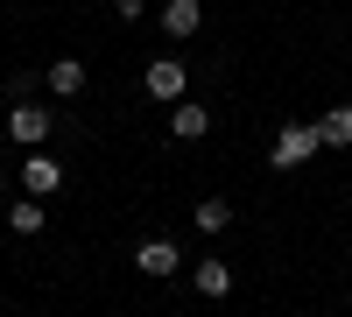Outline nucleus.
<instances>
[{
    "label": "nucleus",
    "instance_id": "nucleus-1",
    "mask_svg": "<svg viewBox=\"0 0 352 317\" xmlns=\"http://www.w3.org/2000/svg\"><path fill=\"white\" fill-rule=\"evenodd\" d=\"M317 149H324V141H317V120H289L282 134H275V149H268V162L275 169H303Z\"/></svg>",
    "mask_w": 352,
    "mask_h": 317
},
{
    "label": "nucleus",
    "instance_id": "nucleus-2",
    "mask_svg": "<svg viewBox=\"0 0 352 317\" xmlns=\"http://www.w3.org/2000/svg\"><path fill=\"white\" fill-rule=\"evenodd\" d=\"M50 106H8V134L21 141V149H36V141H50Z\"/></svg>",
    "mask_w": 352,
    "mask_h": 317
},
{
    "label": "nucleus",
    "instance_id": "nucleus-3",
    "mask_svg": "<svg viewBox=\"0 0 352 317\" xmlns=\"http://www.w3.org/2000/svg\"><path fill=\"white\" fill-rule=\"evenodd\" d=\"M141 85H148V99H184V56H155Z\"/></svg>",
    "mask_w": 352,
    "mask_h": 317
},
{
    "label": "nucleus",
    "instance_id": "nucleus-4",
    "mask_svg": "<svg viewBox=\"0 0 352 317\" xmlns=\"http://www.w3.org/2000/svg\"><path fill=\"white\" fill-rule=\"evenodd\" d=\"M56 184H64V162H50V155L28 149V162H21V190H28V197H50Z\"/></svg>",
    "mask_w": 352,
    "mask_h": 317
},
{
    "label": "nucleus",
    "instance_id": "nucleus-5",
    "mask_svg": "<svg viewBox=\"0 0 352 317\" xmlns=\"http://www.w3.org/2000/svg\"><path fill=\"white\" fill-rule=\"evenodd\" d=\"M134 268H141V275H176V268H184V254H176V240H141V247H134Z\"/></svg>",
    "mask_w": 352,
    "mask_h": 317
},
{
    "label": "nucleus",
    "instance_id": "nucleus-6",
    "mask_svg": "<svg viewBox=\"0 0 352 317\" xmlns=\"http://www.w3.org/2000/svg\"><path fill=\"white\" fill-rule=\"evenodd\" d=\"M162 28H169L176 43L197 36V28H204V0H162Z\"/></svg>",
    "mask_w": 352,
    "mask_h": 317
},
{
    "label": "nucleus",
    "instance_id": "nucleus-7",
    "mask_svg": "<svg viewBox=\"0 0 352 317\" xmlns=\"http://www.w3.org/2000/svg\"><path fill=\"white\" fill-rule=\"evenodd\" d=\"M43 85H50L56 99H78L85 92V64H78V56H56V64L43 71Z\"/></svg>",
    "mask_w": 352,
    "mask_h": 317
},
{
    "label": "nucleus",
    "instance_id": "nucleus-8",
    "mask_svg": "<svg viewBox=\"0 0 352 317\" xmlns=\"http://www.w3.org/2000/svg\"><path fill=\"white\" fill-rule=\"evenodd\" d=\"M317 141H324V149H352V106H324L317 113Z\"/></svg>",
    "mask_w": 352,
    "mask_h": 317
},
{
    "label": "nucleus",
    "instance_id": "nucleus-9",
    "mask_svg": "<svg viewBox=\"0 0 352 317\" xmlns=\"http://www.w3.org/2000/svg\"><path fill=\"white\" fill-rule=\"evenodd\" d=\"M169 134L176 141H204V134H212V106H176L169 113Z\"/></svg>",
    "mask_w": 352,
    "mask_h": 317
},
{
    "label": "nucleus",
    "instance_id": "nucleus-10",
    "mask_svg": "<svg viewBox=\"0 0 352 317\" xmlns=\"http://www.w3.org/2000/svg\"><path fill=\"white\" fill-rule=\"evenodd\" d=\"M43 226H50V212H43V197H21V205L8 212V233H21V240H36Z\"/></svg>",
    "mask_w": 352,
    "mask_h": 317
},
{
    "label": "nucleus",
    "instance_id": "nucleus-11",
    "mask_svg": "<svg viewBox=\"0 0 352 317\" xmlns=\"http://www.w3.org/2000/svg\"><path fill=\"white\" fill-rule=\"evenodd\" d=\"M232 289V268L219 261V254H204V261H197V296H226Z\"/></svg>",
    "mask_w": 352,
    "mask_h": 317
},
{
    "label": "nucleus",
    "instance_id": "nucleus-12",
    "mask_svg": "<svg viewBox=\"0 0 352 317\" xmlns=\"http://www.w3.org/2000/svg\"><path fill=\"white\" fill-rule=\"evenodd\" d=\"M226 226H232V205L226 197H204L197 205V233H226Z\"/></svg>",
    "mask_w": 352,
    "mask_h": 317
},
{
    "label": "nucleus",
    "instance_id": "nucleus-13",
    "mask_svg": "<svg viewBox=\"0 0 352 317\" xmlns=\"http://www.w3.org/2000/svg\"><path fill=\"white\" fill-rule=\"evenodd\" d=\"M141 8H148V0H113V14H120V21H141Z\"/></svg>",
    "mask_w": 352,
    "mask_h": 317
}]
</instances>
